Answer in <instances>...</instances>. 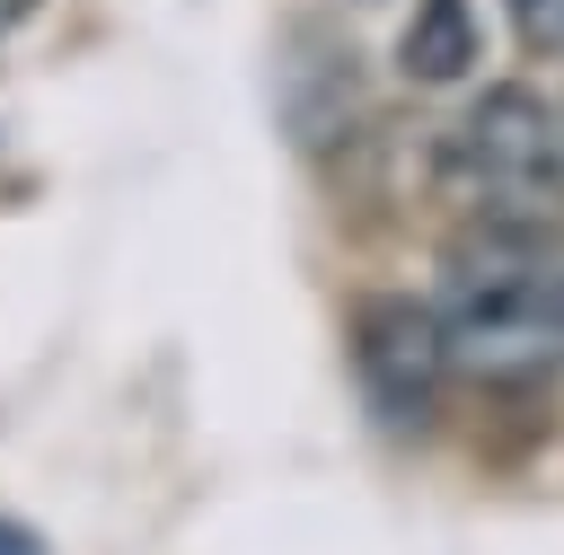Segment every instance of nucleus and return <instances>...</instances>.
Returning a JSON list of instances; mask_svg holds the SVG:
<instances>
[{"mask_svg": "<svg viewBox=\"0 0 564 555\" xmlns=\"http://www.w3.org/2000/svg\"><path fill=\"white\" fill-rule=\"evenodd\" d=\"M432 185L449 211H467V229H555L564 220V115L520 79L467 97V115L441 132Z\"/></svg>", "mask_w": 564, "mask_h": 555, "instance_id": "2", "label": "nucleus"}, {"mask_svg": "<svg viewBox=\"0 0 564 555\" xmlns=\"http://www.w3.org/2000/svg\"><path fill=\"white\" fill-rule=\"evenodd\" d=\"M352 379H361V396H370L379 423H423L432 396H441V379H458L432 300H414V291H370V300L352 308Z\"/></svg>", "mask_w": 564, "mask_h": 555, "instance_id": "3", "label": "nucleus"}, {"mask_svg": "<svg viewBox=\"0 0 564 555\" xmlns=\"http://www.w3.org/2000/svg\"><path fill=\"white\" fill-rule=\"evenodd\" d=\"M476 53H485V35H476V0H414L405 26H397V70H405L414 88H449V79H467Z\"/></svg>", "mask_w": 564, "mask_h": 555, "instance_id": "5", "label": "nucleus"}, {"mask_svg": "<svg viewBox=\"0 0 564 555\" xmlns=\"http://www.w3.org/2000/svg\"><path fill=\"white\" fill-rule=\"evenodd\" d=\"M449 370L476 388H538L564 370V247L555 229H467L432 291Z\"/></svg>", "mask_w": 564, "mask_h": 555, "instance_id": "1", "label": "nucleus"}, {"mask_svg": "<svg viewBox=\"0 0 564 555\" xmlns=\"http://www.w3.org/2000/svg\"><path fill=\"white\" fill-rule=\"evenodd\" d=\"M26 18H35V0H0V35H9V26H26Z\"/></svg>", "mask_w": 564, "mask_h": 555, "instance_id": "7", "label": "nucleus"}, {"mask_svg": "<svg viewBox=\"0 0 564 555\" xmlns=\"http://www.w3.org/2000/svg\"><path fill=\"white\" fill-rule=\"evenodd\" d=\"M511 35H520V53L555 62L564 53V0H511Z\"/></svg>", "mask_w": 564, "mask_h": 555, "instance_id": "6", "label": "nucleus"}, {"mask_svg": "<svg viewBox=\"0 0 564 555\" xmlns=\"http://www.w3.org/2000/svg\"><path fill=\"white\" fill-rule=\"evenodd\" d=\"M273 106L291 123L300 150H326L361 123V79H352V44L326 26H291L282 35V70H273Z\"/></svg>", "mask_w": 564, "mask_h": 555, "instance_id": "4", "label": "nucleus"}]
</instances>
